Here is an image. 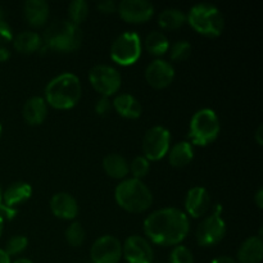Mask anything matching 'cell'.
Here are the masks:
<instances>
[{
  "mask_svg": "<svg viewBox=\"0 0 263 263\" xmlns=\"http://www.w3.org/2000/svg\"><path fill=\"white\" fill-rule=\"evenodd\" d=\"M95 113L99 116H105L112 109V102L108 97H100L95 103Z\"/></svg>",
  "mask_w": 263,
  "mask_h": 263,
  "instance_id": "obj_34",
  "label": "cell"
},
{
  "mask_svg": "<svg viewBox=\"0 0 263 263\" xmlns=\"http://www.w3.org/2000/svg\"><path fill=\"white\" fill-rule=\"evenodd\" d=\"M170 263H194V257L187 247L179 244L170 254Z\"/></svg>",
  "mask_w": 263,
  "mask_h": 263,
  "instance_id": "obj_32",
  "label": "cell"
},
{
  "mask_svg": "<svg viewBox=\"0 0 263 263\" xmlns=\"http://www.w3.org/2000/svg\"><path fill=\"white\" fill-rule=\"evenodd\" d=\"M128 168H130L134 179L141 180L143 177H145L146 175L149 174L151 163H149V161L144 156H138L133 159V162H131L130 164H128Z\"/></svg>",
  "mask_w": 263,
  "mask_h": 263,
  "instance_id": "obj_29",
  "label": "cell"
},
{
  "mask_svg": "<svg viewBox=\"0 0 263 263\" xmlns=\"http://www.w3.org/2000/svg\"><path fill=\"white\" fill-rule=\"evenodd\" d=\"M0 136H2V125H0Z\"/></svg>",
  "mask_w": 263,
  "mask_h": 263,
  "instance_id": "obj_44",
  "label": "cell"
},
{
  "mask_svg": "<svg viewBox=\"0 0 263 263\" xmlns=\"http://www.w3.org/2000/svg\"><path fill=\"white\" fill-rule=\"evenodd\" d=\"M145 79L148 84L156 89L167 87L175 79L174 66L164 59H154L146 67Z\"/></svg>",
  "mask_w": 263,
  "mask_h": 263,
  "instance_id": "obj_14",
  "label": "cell"
},
{
  "mask_svg": "<svg viewBox=\"0 0 263 263\" xmlns=\"http://www.w3.org/2000/svg\"><path fill=\"white\" fill-rule=\"evenodd\" d=\"M220 130L221 125L217 113L211 108H202L193 115L187 136L194 145L205 146L217 139Z\"/></svg>",
  "mask_w": 263,
  "mask_h": 263,
  "instance_id": "obj_6",
  "label": "cell"
},
{
  "mask_svg": "<svg viewBox=\"0 0 263 263\" xmlns=\"http://www.w3.org/2000/svg\"><path fill=\"white\" fill-rule=\"evenodd\" d=\"M0 263H12L10 257L5 253L4 249H0Z\"/></svg>",
  "mask_w": 263,
  "mask_h": 263,
  "instance_id": "obj_39",
  "label": "cell"
},
{
  "mask_svg": "<svg viewBox=\"0 0 263 263\" xmlns=\"http://www.w3.org/2000/svg\"><path fill=\"white\" fill-rule=\"evenodd\" d=\"M254 202H256L257 207L261 210L263 207V189H258V192L256 193V195H254Z\"/></svg>",
  "mask_w": 263,
  "mask_h": 263,
  "instance_id": "obj_37",
  "label": "cell"
},
{
  "mask_svg": "<svg viewBox=\"0 0 263 263\" xmlns=\"http://www.w3.org/2000/svg\"><path fill=\"white\" fill-rule=\"evenodd\" d=\"M171 146V134L163 126L149 128L143 139L144 157L148 161H159L163 158Z\"/></svg>",
  "mask_w": 263,
  "mask_h": 263,
  "instance_id": "obj_10",
  "label": "cell"
},
{
  "mask_svg": "<svg viewBox=\"0 0 263 263\" xmlns=\"http://www.w3.org/2000/svg\"><path fill=\"white\" fill-rule=\"evenodd\" d=\"M89 81L102 97L109 98L120 90L122 79L120 72L115 67L108 64H98L90 69Z\"/></svg>",
  "mask_w": 263,
  "mask_h": 263,
  "instance_id": "obj_9",
  "label": "cell"
},
{
  "mask_svg": "<svg viewBox=\"0 0 263 263\" xmlns=\"http://www.w3.org/2000/svg\"><path fill=\"white\" fill-rule=\"evenodd\" d=\"M9 57H10V51L8 50L7 48H4V46H0V63H2V62L8 61Z\"/></svg>",
  "mask_w": 263,
  "mask_h": 263,
  "instance_id": "obj_38",
  "label": "cell"
},
{
  "mask_svg": "<svg viewBox=\"0 0 263 263\" xmlns=\"http://www.w3.org/2000/svg\"><path fill=\"white\" fill-rule=\"evenodd\" d=\"M152 263H163V262H157V261H153Z\"/></svg>",
  "mask_w": 263,
  "mask_h": 263,
  "instance_id": "obj_45",
  "label": "cell"
},
{
  "mask_svg": "<svg viewBox=\"0 0 263 263\" xmlns=\"http://www.w3.org/2000/svg\"><path fill=\"white\" fill-rule=\"evenodd\" d=\"M112 107L118 115L125 118H130V120L140 117L141 110H143L140 102L134 95L127 94V92L117 95L112 102Z\"/></svg>",
  "mask_w": 263,
  "mask_h": 263,
  "instance_id": "obj_21",
  "label": "cell"
},
{
  "mask_svg": "<svg viewBox=\"0 0 263 263\" xmlns=\"http://www.w3.org/2000/svg\"><path fill=\"white\" fill-rule=\"evenodd\" d=\"M50 210L61 220H73L79 213V203L69 193H57L50 199Z\"/></svg>",
  "mask_w": 263,
  "mask_h": 263,
  "instance_id": "obj_16",
  "label": "cell"
},
{
  "mask_svg": "<svg viewBox=\"0 0 263 263\" xmlns=\"http://www.w3.org/2000/svg\"><path fill=\"white\" fill-rule=\"evenodd\" d=\"M186 22L198 33L208 37H217L225 28L223 14L216 5L210 3H199L190 8L186 14Z\"/></svg>",
  "mask_w": 263,
  "mask_h": 263,
  "instance_id": "obj_5",
  "label": "cell"
},
{
  "mask_svg": "<svg viewBox=\"0 0 263 263\" xmlns=\"http://www.w3.org/2000/svg\"><path fill=\"white\" fill-rule=\"evenodd\" d=\"M49 4L45 0H27L23 3V15L33 27L43 26L49 18Z\"/></svg>",
  "mask_w": 263,
  "mask_h": 263,
  "instance_id": "obj_20",
  "label": "cell"
},
{
  "mask_svg": "<svg viewBox=\"0 0 263 263\" xmlns=\"http://www.w3.org/2000/svg\"><path fill=\"white\" fill-rule=\"evenodd\" d=\"M91 263H118L122 258V243L113 235H103L90 249Z\"/></svg>",
  "mask_w": 263,
  "mask_h": 263,
  "instance_id": "obj_11",
  "label": "cell"
},
{
  "mask_svg": "<svg viewBox=\"0 0 263 263\" xmlns=\"http://www.w3.org/2000/svg\"><path fill=\"white\" fill-rule=\"evenodd\" d=\"M121 18L128 23H144L154 14V5L148 0H122L117 4Z\"/></svg>",
  "mask_w": 263,
  "mask_h": 263,
  "instance_id": "obj_13",
  "label": "cell"
},
{
  "mask_svg": "<svg viewBox=\"0 0 263 263\" xmlns=\"http://www.w3.org/2000/svg\"><path fill=\"white\" fill-rule=\"evenodd\" d=\"M143 44L138 32L126 31L118 35L110 45V58L120 66H131L141 55Z\"/></svg>",
  "mask_w": 263,
  "mask_h": 263,
  "instance_id": "obj_7",
  "label": "cell"
},
{
  "mask_svg": "<svg viewBox=\"0 0 263 263\" xmlns=\"http://www.w3.org/2000/svg\"><path fill=\"white\" fill-rule=\"evenodd\" d=\"M48 115V105L44 98L32 97L27 99L23 104L22 116L23 120L31 126H37L44 122Z\"/></svg>",
  "mask_w": 263,
  "mask_h": 263,
  "instance_id": "obj_17",
  "label": "cell"
},
{
  "mask_svg": "<svg viewBox=\"0 0 263 263\" xmlns=\"http://www.w3.org/2000/svg\"><path fill=\"white\" fill-rule=\"evenodd\" d=\"M2 195H3V192H2V187H0V204H2Z\"/></svg>",
  "mask_w": 263,
  "mask_h": 263,
  "instance_id": "obj_43",
  "label": "cell"
},
{
  "mask_svg": "<svg viewBox=\"0 0 263 263\" xmlns=\"http://www.w3.org/2000/svg\"><path fill=\"white\" fill-rule=\"evenodd\" d=\"M3 229H4V220L0 217V235H2V233H3Z\"/></svg>",
  "mask_w": 263,
  "mask_h": 263,
  "instance_id": "obj_42",
  "label": "cell"
},
{
  "mask_svg": "<svg viewBox=\"0 0 263 263\" xmlns=\"http://www.w3.org/2000/svg\"><path fill=\"white\" fill-rule=\"evenodd\" d=\"M103 168L107 172L108 176L118 180L125 179L130 171L128 162L126 161L125 157L118 153L107 154L103 159Z\"/></svg>",
  "mask_w": 263,
  "mask_h": 263,
  "instance_id": "obj_24",
  "label": "cell"
},
{
  "mask_svg": "<svg viewBox=\"0 0 263 263\" xmlns=\"http://www.w3.org/2000/svg\"><path fill=\"white\" fill-rule=\"evenodd\" d=\"M211 263H238V261L234 258H231V257H229V256H220V257H217V258L213 259Z\"/></svg>",
  "mask_w": 263,
  "mask_h": 263,
  "instance_id": "obj_36",
  "label": "cell"
},
{
  "mask_svg": "<svg viewBox=\"0 0 263 263\" xmlns=\"http://www.w3.org/2000/svg\"><path fill=\"white\" fill-rule=\"evenodd\" d=\"M69 21L79 26L89 15V4L86 0H72L68 4Z\"/></svg>",
  "mask_w": 263,
  "mask_h": 263,
  "instance_id": "obj_27",
  "label": "cell"
},
{
  "mask_svg": "<svg viewBox=\"0 0 263 263\" xmlns=\"http://www.w3.org/2000/svg\"><path fill=\"white\" fill-rule=\"evenodd\" d=\"M122 256L127 263H152L154 261V252L148 239L133 235L126 239L122 246Z\"/></svg>",
  "mask_w": 263,
  "mask_h": 263,
  "instance_id": "obj_12",
  "label": "cell"
},
{
  "mask_svg": "<svg viewBox=\"0 0 263 263\" xmlns=\"http://www.w3.org/2000/svg\"><path fill=\"white\" fill-rule=\"evenodd\" d=\"M168 162L172 167L181 168L187 166L194 158V148L189 141H180L176 143L168 151Z\"/></svg>",
  "mask_w": 263,
  "mask_h": 263,
  "instance_id": "obj_22",
  "label": "cell"
},
{
  "mask_svg": "<svg viewBox=\"0 0 263 263\" xmlns=\"http://www.w3.org/2000/svg\"><path fill=\"white\" fill-rule=\"evenodd\" d=\"M158 23L166 30H177L186 23V14L179 8H166L159 13Z\"/></svg>",
  "mask_w": 263,
  "mask_h": 263,
  "instance_id": "obj_25",
  "label": "cell"
},
{
  "mask_svg": "<svg viewBox=\"0 0 263 263\" xmlns=\"http://www.w3.org/2000/svg\"><path fill=\"white\" fill-rule=\"evenodd\" d=\"M28 246V240L26 236L23 235H14L7 241V246H5V253L9 257L12 256H18V254L22 253Z\"/></svg>",
  "mask_w": 263,
  "mask_h": 263,
  "instance_id": "obj_31",
  "label": "cell"
},
{
  "mask_svg": "<svg viewBox=\"0 0 263 263\" xmlns=\"http://www.w3.org/2000/svg\"><path fill=\"white\" fill-rule=\"evenodd\" d=\"M12 263H33V262L31 261V259H28V258H18Z\"/></svg>",
  "mask_w": 263,
  "mask_h": 263,
  "instance_id": "obj_41",
  "label": "cell"
},
{
  "mask_svg": "<svg viewBox=\"0 0 263 263\" xmlns=\"http://www.w3.org/2000/svg\"><path fill=\"white\" fill-rule=\"evenodd\" d=\"M13 30L5 18H0V43H9L13 40Z\"/></svg>",
  "mask_w": 263,
  "mask_h": 263,
  "instance_id": "obj_33",
  "label": "cell"
},
{
  "mask_svg": "<svg viewBox=\"0 0 263 263\" xmlns=\"http://www.w3.org/2000/svg\"><path fill=\"white\" fill-rule=\"evenodd\" d=\"M81 98V81L71 72L58 74L45 87V102L57 109H69Z\"/></svg>",
  "mask_w": 263,
  "mask_h": 263,
  "instance_id": "obj_2",
  "label": "cell"
},
{
  "mask_svg": "<svg viewBox=\"0 0 263 263\" xmlns=\"http://www.w3.org/2000/svg\"><path fill=\"white\" fill-rule=\"evenodd\" d=\"M13 46L22 54H32L40 50L43 46V39L33 31H22L13 37Z\"/></svg>",
  "mask_w": 263,
  "mask_h": 263,
  "instance_id": "obj_23",
  "label": "cell"
},
{
  "mask_svg": "<svg viewBox=\"0 0 263 263\" xmlns=\"http://www.w3.org/2000/svg\"><path fill=\"white\" fill-rule=\"evenodd\" d=\"M211 205V195L207 189L202 186H194L187 192L185 198V210L193 218H199L207 213Z\"/></svg>",
  "mask_w": 263,
  "mask_h": 263,
  "instance_id": "obj_15",
  "label": "cell"
},
{
  "mask_svg": "<svg viewBox=\"0 0 263 263\" xmlns=\"http://www.w3.org/2000/svg\"><path fill=\"white\" fill-rule=\"evenodd\" d=\"M146 51L154 57H161L166 54L170 49V41L167 36L161 31H152L148 33L144 41Z\"/></svg>",
  "mask_w": 263,
  "mask_h": 263,
  "instance_id": "obj_26",
  "label": "cell"
},
{
  "mask_svg": "<svg viewBox=\"0 0 263 263\" xmlns=\"http://www.w3.org/2000/svg\"><path fill=\"white\" fill-rule=\"evenodd\" d=\"M263 258L261 236H249L238 249V263H259Z\"/></svg>",
  "mask_w": 263,
  "mask_h": 263,
  "instance_id": "obj_19",
  "label": "cell"
},
{
  "mask_svg": "<svg viewBox=\"0 0 263 263\" xmlns=\"http://www.w3.org/2000/svg\"><path fill=\"white\" fill-rule=\"evenodd\" d=\"M115 198L121 208L131 213H141L149 210L153 203L151 189L138 179H125L117 185Z\"/></svg>",
  "mask_w": 263,
  "mask_h": 263,
  "instance_id": "obj_4",
  "label": "cell"
},
{
  "mask_svg": "<svg viewBox=\"0 0 263 263\" xmlns=\"http://www.w3.org/2000/svg\"><path fill=\"white\" fill-rule=\"evenodd\" d=\"M31 195H32V186L28 182H13L3 192L2 203L7 207L14 208L15 205L27 202Z\"/></svg>",
  "mask_w": 263,
  "mask_h": 263,
  "instance_id": "obj_18",
  "label": "cell"
},
{
  "mask_svg": "<svg viewBox=\"0 0 263 263\" xmlns=\"http://www.w3.org/2000/svg\"><path fill=\"white\" fill-rule=\"evenodd\" d=\"M97 8L102 13H113L117 10V3L115 0H100L97 3Z\"/></svg>",
  "mask_w": 263,
  "mask_h": 263,
  "instance_id": "obj_35",
  "label": "cell"
},
{
  "mask_svg": "<svg viewBox=\"0 0 263 263\" xmlns=\"http://www.w3.org/2000/svg\"><path fill=\"white\" fill-rule=\"evenodd\" d=\"M66 240L72 247H80L85 241V230L81 223L73 222L66 229Z\"/></svg>",
  "mask_w": 263,
  "mask_h": 263,
  "instance_id": "obj_30",
  "label": "cell"
},
{
  "mask_svg": "<svg viewBox=\"0 0 263 263\" xmlns=\"http://www.w3.org/2000/svg\"><path fill=\"white\" fill-rule=\"evenodd\" d=\"M262 131H263V127H262V126H259V127L257 128V133H256V140H257V143H258V145H262V144H263Z\"/></svg>",
  "mask_w": 263,
  "mask_h": 263,
  "instance_id": "obj_40",
  "label": "cell"
},
{
  "mask_svg": "<svg viewBox=\"0 0 263 263\" xmlns=\"http://www.w3.org/2000/svg\"><path fill=\"white\" fill-rule=\"evenodd\" d=\"M43 45L54 51L71 53L80 48L82 43V31L80 26L68 20H59L50 23L44 31Z\"/></svg>",
  "mask_w": 263,
  "mask_h": 263,
  "instance_id": "obj_3",
  "label": "cell"
},
{
  "mask_svg": "<svg viewBox=\"0 0 263 263\" xmlns=\"http://www.w3.org/2000/svg\"><path fill=\"white\" fill-rule=\"evenodd\" d=\"M222 207L217 205L216 211L211 216L205 217L198 225L195 231V238L199 246L211 247L218 244L226 235V223L221 217Z\"/></svg>",
  "mask_w": 263,
  "mask_h": 263,
  "instance_id": "obj_8",
  "label": "cell"
},
{
  "mask_svg": "<svg viewBox=\"0 0 263 263\" xmlns=\"http://www.w3.org/2000/svg\"><path fill=\"white\" fill-rule=\"evenodd\" d=\"M189 229L186 213L174 207L154 211L144 220V233L159 246H179L187 236Z\"/></svg>",
  "mask_w": 263,
  "mask_h": 263,
  "instance_id": "obj_1",
  "label": "cell"
},
{
  "mask_svg": "<svg viewBox=\"0 0 263 263\" xmlns=\"http://www.w3.org/2000/svg\"><path fill=\"white\" fill-rule=\"evenodd\" d=\"M170 58L175 62L185 61L192 54V44L186 40L175 41L172 45H170Z\"/></svg>",
  "mask_w": 263,
  "mask_h": 263,
  "instance_id": "obj_28",
  "label": "cell"
}]
</instances>
